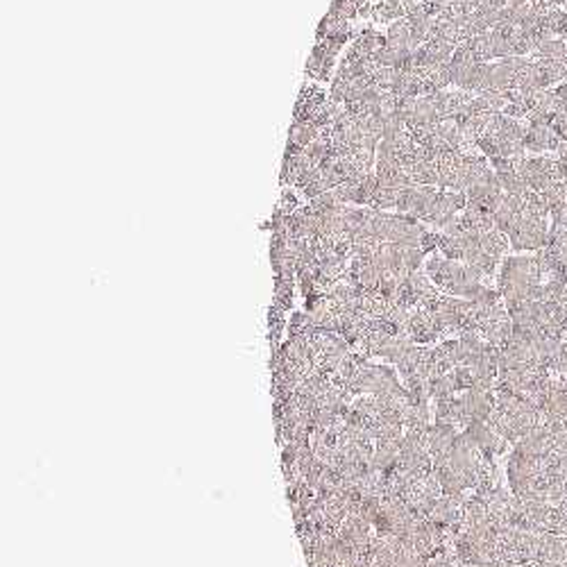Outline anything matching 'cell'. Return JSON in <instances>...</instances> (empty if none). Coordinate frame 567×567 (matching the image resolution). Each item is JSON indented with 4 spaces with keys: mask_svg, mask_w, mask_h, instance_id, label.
<instances>
[{
    "mask_svg": "<svg viewBox=\"0 0 567 567\" xmlns=\"http://www.w3.org/2000/svg\"><path fill=\"white\" fill-rule=\"evenodd\" d=\"M386 43L395 50L411 48V23H408V21H397V23H393L388 27Z\"/></svg>",
    "mask_w": 567,
    "mask_h": 567,
    "instance_id": "obj_2",
    "label": "cell"
},
{
    "mask_svg": "<svg viewBox=\"0 0 567 567\" xmlns=\"http://www.w3.org/2000/svg\"><path fill=\"white\" fill-rule=\"evenodd\" d=\"M397 196H400L397 189H391V186H382V184H379V189L375 191V198H372L370 207L375 209V211L393 209V207H397Z\"/></svg>",
    "mask_w": 567,
    "mask_h": 567,
    "instance_id": "obj_4",
    "label": "cell"
},
{
    "mask_svg": "<svg viewBox=\"0 0 567 567\" xmlns=\"http://www.w3.org/2000/svg\"><path fill=\"white\" fill-rule=\"evenodd\" d=\"M400 16H406L402 0H379L370 10V19L375 21V23H391V21Z\"/></svg>",
    "mask_w": 567,
    "mask_h": 567,
    "instance_id": "obj_1",
    "label": "cell"
},
{
    "mask_svg": "<svg viewBox=\"0 0 567 567\" xmlns=\"http://www.w3.org/2000/svg\"><path fill=\"white\" fill-rule=\"evenodd\" d=\"M275 211L281 213V216H290V213H295V211H297V198H295V193L284 191V193H281L279 205H277V209H275Z\"/></svg>",
    "mask_w": 567,
    "mask_h": 567,
    "instance_id": "obj_5",
    "label": "cell"
},
{
    "mask_svg": "<svg viewBox=\"0 0 567 567\" xmlns=\"http://www.w3.org/2000/svg\"><path fill=\"white\" fill-rule=\"evenodd\" d=\"M334 62L336 59H329V57H323V55H316V52H311L309 62H307V73L313 78V80H329L332 78V69H334Z\"/></svg>",
    "mask_w": 567,
    "mask_h": 567,
    "instance_id": "obj_3",
    "label": "cell"
}]
</instances>
